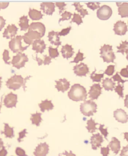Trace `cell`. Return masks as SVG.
<instances>
[{"label": "cell", "instance_id": "19", "mask_svg": "<svg viewBox=\"0 0 128 156\" xmlns=\"http://www.w3.org/2000/svg\"><path fill=\"white\" fill-rule=\"evenodd\" d=\"M32 45V50L35 51L36 52L37 54L38 53H40L41 54H42L46 48V45L44 41L41 39L34 41Z\"/></svg>", "mask_w": 128, "mask_h": 156}, {"label": "cell", "instance_id": "56", "mask_svg": "<svg viewBox=\"0 0 128 156\" xmlns=\"http://www.w3.org/2000/svg\"><path fill=\"white\" fill-rule=\"evenodd\" d=\"M36 61L38 62V65L39 66L42 65L43 64V59L40 58L38 57L37 55L36 57Z\"/></svg>", "mask_w": 128, "mask_h": 156}, {"label": "cell", "instance_id": "62", "mask_svg": "<svg viewBox=\"0 0 128 156\" xmlns=\"http://www.w3.org/2000/svg\"><path fill=\"white\" fill-rule=\"evenodd\" d=\"M126 58H127V60L128 61V52L127 54V56H126Z\"/></svg>", "mask_w": 128, "mask_h": 156}, {"label": "cell", "instance_id": "4", "mask_svg": "<svg viewBox=\"0 0 128 156\" xmlns=\"http://www.w3.org/2000/svg\"><path fill=\"white\" fill-rule=\"evenodd\" d=\"M100 57L103 58L104 62L106 63H114L116 58L114 52H113L112 46L105 44L100 49Z\"/></svg>", "mask_w": 128, "mask_h": 156}, {"label": "cell", "instance_id": "20", "mask_svg": "<svg viewBox=\"0 0 128 156\" xmlns=\"http://www.w3.org/2000/svg\"><path fill=\"white\" fill-rule=\"evenodd\" d=\"M48 40L51 44L57 46V47L61 45L62 42L60 41V37L58 32H55L54 31H51L48 34Z\"/></svg>", "mask_w": 128, "mask_h": 156}, {"label": "cell", "instance_id": "13", "mask_svg": "<svg viewBox=\"0 0 128 156\" xmlns=\"http://www.w3.org/2000/svg\"><path fill=\"white\" fill-rule=\"evenodd\" d=\"M102 88L99 84H94L91 86L90 90L88 92V94L89 95V98L93 100L98 99L99 97L102 94Z\"/></svg>", "mask_w": 128, "mask_h": 156}, {"label": "cell", "instance_id": "50", "mask_svg": "<svg viewBox=\"0 0 128 156\" xmlns=\"http://www.w3.org/2000/svg\"><path fill=\"white\" fill-rule=\"evenodd\" d=\"M43 58L44 59L43 60V64L44 65H48L50 64L51 63L52 58L49 56H48L47 55H44Z\"/></svg>", "mask_w": 128, "mask_h": 156}, {"label": "cell", "instance_id": "14", "mask_svg": "<svg viewBox=\"0 0 128 156\" xmlns=\"http://www.w3.org/2000/svg\"><path fill=\"white\" fill-rule=\"evenodd\" d=\"M114 117L117 121L125 124L128 121V115L124 110L122 109H117L114 112Z\"/></svg>", "mask_w": 128, "mask_h": 156}, {"label": "cell", "instance_id": "26", "mask_svg": "<svg viewBox=\"0 0 128 156\" xmlns=\"http://www.w3.org/2000/svg\"><path fill=\"white\" fill-rule=\"evenodd\" d=\"M29 20L28 19L27 16H23L20 18L19 25L21 28V31H26L29 29Z\"/></svg>", "mask_w": 128, "mask_h": 156}, {"label": "cell", "instance_id": "24", "mask_svg": "<svg viewBox=\"0 0 128 156\" xmlns=\"http://www.w3.org/2000/svg\"><path fill=\"white\" fill-rule=\"evenodd\" d=\"M39 106L40 108L41 111L45 112V111L52 110L54 109V105L52 103L51 100H48L46 99L45 100L42 101L41 103L39 104Z\"/></svg>", "mask_w": 128, "mask_h": 156}, {"label": "cell", "instance_id": "58", "mask_svg": "<svg viewBox=\"0 0 128 156\" xmlns=\"http://www.w3.org/2000/svg\"><path fill=\"white\" fill-rule=\"evenodd\" d=\"M124 139L126 140L128 142V132L124 133Z\"/></svg>", "mask_w": 128, "mask_h": 156}, {"label": "cell", "instance_id": "43", "mask_svg": "<svg viewBox=\"0 0 128 156\" xmlns=\"http://www.w3.org/2000/svg\"><path fill=\"white\" fill-rule=\"evenodd\" d=\"M104 125H100V127H99L98 129L100 131L102 135H104L105 138L108 141V140L107 139V136L108 135V134H109V133L108 132L107 128H104Z\"/></svg>", "mask_w": 128, "mask_h": 156}, {"label": "cell", "instance_id": "12", "mask_svg": "<svg viewBox=\"0 0 128 156\" xmlns=\"http://www.w3.org/2000/svg\"><path fill=\"white\" fill-rule=\"evenodd\" d=\"M49 152V145L45 142L39 144L35 149L33 154L35 156H46Z\"/></svg>", "mask_w": 128, "mask_h": 156}, {"label": "cell", "instance_id": "34", "mask_svg": "<svg viewBox=\"0 0 128 156\" xmlns=\"http://www.w3.org/2000/svg\"><path fill=\"white\" fill-rule=\"evenodd\" d=\"M49 53L50 57L51 58H56L59 56V53L58 50V47L56 48H53L51 46L49 47Z\"/></svg>", "mask_w": 128, "mask_h": 156}, {"label": "cell", "instance_id": "63", "mask_svg": "<svg viewBox=\"0 0 128 156\" xmlns=\"http://www.w3.org/2000/svg\"></svg>", "mask_w": 128, "mask_h": 156}, {"label": "cell", "instance_id": "41", "mask_svg": "<svg viewBox=\"0 0 128 156\" xmlns=\"http://www.w3.org/2000/svg\"><path fill=\"white\" fill-rule=\"evenodd\" d=\"M115 66L114 65H109L107 67V68L104 72V74H106L107 75L112 76L115 72Z\"/></svg>", "mask_w": 128, "mask_h": 156}, {"label": "cell", "instance_id": "5", "mask_svg": "<svg viewBox=\"0 0 128 156\" xmlns=\"http://www.w3.org/2000/svg\"><path fill=\"white\" fill-rule=\"evenodd\" d=\"M97 105L93 101H85L80 105V111L85 116H93L94 113L97 112Z\"/></svg>", "mask_w": 128, "mask_h": 156}, {"label": "cell", "instance_id": "60", "mask_svg": "<svg viewBox=\"0 0 128 156\" xmlns=\"http://www.w3.org/2000/svg\"><path fill=\"white\" fill-rule=\"evenodd\" d=\"M2 77L0 76V89H1V88L2 83Z\"/></svg>", "mask_w": 128, "mask_h": 156}, {"label": "cell", "instance_id": "11", "mask_svg": "<svg viewBox=\"0 0 128 156\" xmlns=\"http://www.w3.org/2000/svg\"><path fill=\"white\" fill-rule=\"evenodd\" d=\"M74 73L79 77L86 76L89 72V68L86 64L81 63L80 64L76 65L73 68Z\"/></svg>", "mask_w": 128, "mask_h": 156}, {"label": "cell", "instance_id": "25", "mask_svg": "<svg viewBox=\"0 0 128 156\" xmlns=\"http://www.w3.org/2000/svg\"><path fill=\"white\" fill-rule=\"evenodd\" d=\"M29 16L31 19L33 21H37L43 18L44 15L41 13V12L35 9H29Z\"/></svg>", "mask_w": 128, "mask_h": 156}, {"label": "cell", "instance_id": "39", "mask_svg": "<svg viewBox=\"0 0 128 156\" xmlns=\"http://www.w3.org/2000/svg\"><path fill=\"white\" fill-rule=\"evenodd\" d=\"M87 6L88 8L90 9L93 11L97 9L98 8H100V3L98 2H89V3H86Z\"/></svg>", "mask_w": 128, "mask_h": 156}, {"label": "cell", "instance_id": "51", "mask_svg": "<svg viewBox=\"0 0 128 156\" xmlns=\"http://www.w3.org/2000/svg\"><path fill=\"white\" fill-rule=\"evenodd\" d=\"M120 156H128V146L123 147L120 154Z\"/></svg>", "mask_w": 128, "mask_h": 156}, {"label": "cell", "instance_id": "21", "mask_svg": "<svg viewBox=\"0 0 128 156\" xmlns=\"http://www.w3.org/2000/svg\"><path fill=\"white\" fill-rule=\"evenodd\" d=\"M73 50L74 48H73L72 46L69 44H66L65 46H62L61 52L63 58L68 60L69 58L72 57L73 56L75 53Z\"/></svg>", "mask_w": 128, "mask_h": 156}, {"label": "cell", "instance_id": "47", "mask_svg": "<svg viewBox=\"0 0 128 156\" xmlns=\"http://www.w3.org/2000/svg\"><path fill=\"white\" fill-rule=\"evenodd\" d=\"M110 152V148L109 146L107 147H102L101 148V154L103 156H108Z\"/></svg>", "mask_w": 128, "mask_h": 156}, {"label": "cell", "instance_id": "31", "mask_svg": "<svg viewBox=\"0 0 128 156\" xmlns=\"http://www.w3.org/2000/svg\"><path fill=\"white\" fill-rule=\"evenodd\" d=\"M117 53H121L123 55H124L125 53L127 54L128 52V42L127 41H122L121 43L120 44V46H117Z\"/></svg>", "mask_w": 128, "mask_h": 156}, {"label": "cell", "instance_id": "42", "mask_svg": "<svg viewBox=\"0 0 128 156\" xmlns=\"http://www.w3.org/2000/svg\"><path fill=\"white\" fill-rule=\"evenodd\" d=\"M114 81H117L118 82V84H120V83H122V84H124L125 83L128 82V80H124L122 79L121 77L119 75L118 73L117 72L116 74L115 75L112 77Z\"/></svg>", "mask_w": 128, "mask_h": 156}, {"label": "cell", "instance_id": "57", "mask_svg": "<svg viewBox=\"0 0 128 156\" xmlns=\"http://www.w3.org/2000/svg\"><path fill=\"white\" fill-rule=\"evenodd\" d=\"M124 104L125 107L128 108V94L126 96V98L124 100Z\"/></svg>", "mask_w": 128, "mask_h": 156}, {"label": "cell", "instance_id": "30", "mask_svg": "<svg viewBox=\"0 0 128 156\" xmlns=\"http://www.w3.org/2000/svg\"><path fill=\"white\" fill-rule=\"evenodd\" d=\"M87 126H86V129L88 130V132L91 133H93L95 132L96 130L98 129L96 128V126L98 125V123H95V121L93 119H91L90 120H88L87 122Z\"/></svg>", "mask_w": 128, "mask_h": 156}, {"label": "cell", "instance_id": "45", "mask_svg": "<svg viewBox=\"0 0 128 156\" xmlns=\"http://www.w3.org/2000/svg\"><path fill=\"white\" fill-rule=\"evenodd\" d=\"M55 5L57 7H58L59 9V14H61L62 13V12L65 10V7L67 6V4L65 3H61V2H57L55 3Z\"/></svg>", "mask_w": 128, "mask_h": 156}, {"label": "cell", "instance_id": "37", "mask_svg": "<svg viewBox=\"0 0 128 156\" xmlns=\"http://www.w3.org/2000/svg\"><path fill=\"white\" fill-rule=\"evenodd\" d=\"M124 84L122 85L121 84H118L117 86L115 88V91L120 96V98H124V94H123V90H124Z\"/></svg>", "mask_w": 128, "mask_h": 156}, {"label": "cell", "instance_id": "38", "mask_svg": "<svg viewBox=\"0 0 128 156\" xmlns=\"http://www.w3.org/2000/svg\"><path fill=\"white\" fill-rule=\"evenodd\" d=\"M73 15L72 13H70L69 12L65 11L62 14V18L59 19V23L60 24V23L61 21H65V20H69L71 19V16Z\"/></svg>", "mask_w": 128, "mask_h": 156}, {"label": "cell", "instance_id": "3", "mask_svg": "<svg viewBox=\"0 0 128 156\" xmlns=\"http://www.w3.org/2000/svg\"><path fill=\"white\" fill-rule=\"evenodd\" d=\"M31 77L32 76H30L24 79L21 75H15L8 80L6 85L7 88L9 89L13 90L14 91L19 89L21 87H23L24 91H25V88H27L26 83L27 80Z\"/></svg>", "mask_w": 128, "mask_h": 156}, {"label": "cell", "instance_id": "48", "mask_svg": "<svg viewBox=\"0 0 128 156\" xmlns=\"http://www.w3.org/2000/svg\"><path fill=\"white\" fill-rule=\"evenodd\" d=\"M27 133H28V132H27V129H24V130H23L22 132L19 133V138H18V141L20 143L22 142L23 138L26 137V134H27Z\"/></svg>", "mask_w": 128, "mask_h": 156}, {"label": "cell", "instance_id": "55", "mask_svg": "<svg viewBox=\"0 0 128 156\" xmlns=\"http://www.w3.org/2000/svg\"><path fill=\"white\" fill-rule=\"evenodd\" d=\"M8 154L7 150L4 147H2V149L0 151V156H6Z\"/></svg>", "mask_w": 128, "mask_h": 156}, {"label": "cell", "instance_id": "29", "mask_svg": "<svg viewBox=\"0 0 128 156\" xmlns=\"http://www.w3.org/2000/svg\"><path fill=\"white\" fill-rule=\"evenodd\" d=\"M5 124L4 131H2L1 134H4L6 138H12L15 136L14 135V128L10 127L8 124L5 123Z\"/></svg>", "mask_w": 128, "mask_h": 156}, {"label": "cell", "instance_id": "28", "mask_svg": "<svg viewBox=\"0 0 128 156\" xmlns=\"http://www.w3.org/2000/svg\"><path fill=\"white\" fill-rule=\"evenodd\" d=\"M41 116H42V114L40 113H36L31 114L30 120L32 121V124L35 125L37 127H39L43 120L41 118Z\"/></svg>", "mask_w": 128, "mask_h": 156}, {"label": "cell", "instance_id": "22", "mask_svg": "<svg viewBox=\"0 0 128 156\" xmlns=\"http://www.w3.org/2000/svg\"><path fill=\"white\" fill-rule=\"evenodd\" d=\"M109 148H111V150L114 152L116 155H117L119 152H120L121 149V143L119 140L116 137H113L112 141L109 143Z\"/></svg>", "mask_w": 128, "mask_h": 156}, {"label": "cell", "instance_id": "61", "mask_svg": "<svg viewBox=\"0 0 128 156\" xmlns=\"http://www.w3.org/2000/svg\"><path fill=\"white\" fill-rule=\"evenodd\" d=\"M2 108V104L1 102H0V113H1V109Z\"/></svg>", "mask_w": 128, "mask_h": 156}, {"label": "cell", "instance_id": "17", "mask_svg": "<svg viewBox=\"0 0 128 156\" xmlns=\"http://www.w3.org/2000/svg\"><path fill=\"white\" fill-rule=\"evenodd\" d=\"M56 85L55 88L58 90V92L64 93L66 91H68L70 88V83L65 78L61 79L58 81H55Z\"/></svg>", "mask_w": 128, "mask_h": 156}, {"label": "cell", "instance_id": "1", "mask_svg": "<svg viewBox=\"0 0 128 156\" xmlns=\"http://www.w3.org/2000/svg\"><path fill=\"white\" fill-rule=\"evenodd\" d=\"M46 32V27L44 24L41 22H33L28 29V32L22 36L24 41L27 44L31 45L34 40H40L44 36Z\"/></svg>", "mask_w": 128, "mask_h": 156}, {"label": "cell", "instance_id": "52", "mask_svg": "<svg viewBox=\"0 0 128 156\" xmlns=\"http://www.w3.org/2000/svg\"><path fill=\"white\" fill-rule=\"evenodd\" d=\"M6 20L3 18L2 16H0V31H2V30L3 29V28L6 25Z\"/></svg>", "mask_w": 128, "mask_h": 156}, {"label": "cell", "instance_id": "54", "mask_svg": "<svg viewBox=\"0 0 128 156\" xmlns=\"http://www.w3.org/2000/svg\"><path fill=\"white\" fill-rule=\"evenodd\" d=\"M9 5V3L8 2H3L0 3V10L1 9H5L8 7Z\"/></svg>", "mask_w": 128, "mask_h": 156}, {"label": "cell", "instance_id": "6", "mask_svg": "<svg viewBox=\"0 0 128 156\" xmlns=\"http://www.w3.org/2000/svg\"><path fill=\"white\" fill-rule=\"evenodd\" d=\"M22 36H17L11 39L9 43V47L10 50L14 53H22L24 51L26 50L29 47V45L23 47L22 45Z\"/></svg>", "mask_w": 128, "mask_h": 156}, {"label": "cell", "instance_id": "36", "mask_svg": "<svg viewBox=\"0 0 128 156\" xmlns=\"http://www.w3.org/2000/svg\"><path fill=\"white\" fill-rule=\"evenodd\" d=\"M85 58V57H84L83 53H81L80 50H79L76 56V57L74 58V60L73 61H71L70 63H75L76 64H78L80 61H83Z\"/></svg>", "mask_w": 128, "mask_h": 156}, {"label": "cell", "instance_id": "64", "mask_svg": "<svg viewBox=\"0 0 128 156\" xmlns=\"http://www.w3.org/2000/svg\"></svg>", "mask_w": 128, "mask_h": 156}, {"label": "cell", "instance_id": "2", "mask_svg": "<svg viewBox=\"0 0 128 156\" xmlns=\"http://www.w3.org/2000/svg\"><path fill=\"white\" fill-rule=\"evenodd\" d=\"M68 96L71 100L79 102L86 100L87 93L84 87L79 84H75L71 87Z\"/></svg>", "mask_w": 128, "mask_h": 156}, {"label": "cell", "instance_id": "44", "mask_svg": "<svg viewBox=\"0 0 128 156\" xmlns=\"http://www.w3.org/2000/svg\"><path fill=\"white\" fill-rule=\"evenodd\" d=\"M15 153L18 156H28L26 154L25 151L24 150L20 147H17L16 149Z\"/></svg>", "mask_w": 128, "mask_h": 156}, {"label": "cell", "instance_id": "15", "mask_svg": "<svg viewBox=\"0 0 128 156\" xmlns=\"http://www.w3.org/2000/svg\"><path fill=\"white\" fill-rule=\"evenodd\" d=\"M90 143L92 145V149L97 150L98 148L101 146L102 143L103 142V138L100 133L93 134L91 137Z\"/></svg>", "mask_w": 128, "mask_h": 156}, {"label": "cell", "instance_id": "35", "mask_svg": "<svg viewBox=\"0 0 128 156\" xmlns=\"http://www.w3.org/2000/svg\"><path fill=\"white\" fill-rule=\"evenodd\" d=\"M72 22L77 23L78 25H80L81 23H83V22L81 15H80L79 14L74 13V15H73V18L72 19V21L70 23H72Z\"/></svg>", "mask_w": 128, "mask_h": 156}, {"label": "cell", "instance_id": "33", "mask_svg": "<svg viewBox=\"0 0 128 156\" xmlns=\"http://www.w3.org/2000/svg\"><path fill=\"white\" fill-rule=\"evenodd\" d=\"M96 69L95 68V71L93 72L91 74L90 78L93 80V82H100L101 79L104 77V74H96Z\"/></svg>", "mask_w": 128, "mask_h": 156}, {"label": "cell", "instance_id": "27", "mask_svg": "<svg viewBox=\"0 0 128 156\" xmlns=\"http://www.w3.org/2000/svg\"><path fill=\"white\" fill-rule=\"evenodd\" d=\"M116 83L111 79L107 78L103 81V87L106 91H113L115 87Z\"/></svg>", "mask_w": 128, "mask_h": 156}, {"label": "cell", "instance_id": "40", "mask_svg": "<svg viewBox=\"0 0 128 156\" xmlns=\"http://www.w3.org/2000/svg\"><path fill=\"white\" fill-rule=\"evenodd\" d=\"M3 59L5 63L6 64L10 65L11 63V62H9L10 57L9 56V51L7 50H5L3 54Z\"/></svg>", "mask_w": 128, "mask_h": 156}, {"label": "cell", "instance_id": "9", "mask_svg": "<svg viewBox=\"0 0 128 156\" xmlns=\"http://www.w3.org/2000/svg\"><path fill=\"white\" fill-rule=\"evenodd\" d=\"M18 103V95L11 92L5 97L4 99V105L8 108L16 107Z\"/></svg>", "mask_w": 128, "mask_h": 156}, {"label": "cell", "instance_id": "8", "mask_svg": "<svg viewBox=\"0 0 128 156\" xmlns=\"http://www.w3.org/2000/svg\"><path fill=\"white\" fill-rule=\"evenodd\" d=\"M112 10L111 8L107 5H103L97 10V16L101 20H107L112 15Z\"/></svg>", "mask_w": 128, "mask_h": 156}, {"label": "cell", "instance_id": "16", "mask_svg": "<svg viewBox=\"0 0 128 156\" xmlns=\"http://www.w3.org/2000/svg\"><path fill=\"white\" fill-rule=\"evenodd\" d=\"M18 30V28L16 26L15 24L8 25L3 33V37L7 39H11L15 36Z\"/></svg>", "mask_w": 128, "mask_h": 156}, {"label": "cell", "instance_id": "32", "mask_svg": "<svg viewBox=\"0 0 128 156\" xmlns=\"http://www.w3.org/2000/svg\"><path fill=\"white\" fill-rule=\"evenodd\" d=\"M72 6H74L75 7V10L80 13L81 16H82L83 18H84L85 16L89 14L87 10L84 9L83 6H82L80 4V3H78V2H75L73 4H72Z\"/></svg>", "mask_w": 128, "mask_h": 156}, {"label": "cell", "instance_id": "46", "mask_svg": "<svg viewBox=\"0 0 128 156\" xmlns=\"http://www.w3.org/2000/svg\"><path fill=\"white\" fill-rule=\"evenodd\" d=\"M71 29H72V27L71 26L69 27L66 28V29H64L61 32L59 33V35L60 36H65L68 35Z\"/></svg>", "mask_w": 128, "mask_h": 156}, {"label": "cell", "instance_id": "59", "mask_svg": "<svg viewBox=\"0 0 128 156\" xmlns=\"http://www.w3.org/2000/svg\"><path fill=\"white\" fill-rule=\"evenodd\" d=\"M4 147V142L1 138H0V148H2Z\"/></svg>", "mask_w": 128, "mask_h": 156}, {"label": "cell", "instance_id": "18", "mask_svg": "<svg viewBox=\"0 0 128 156\" xmlns=\"http://www.w3.org/2000/svg\"><path fill=\"white\" fill-rule=\"evenodd\" d=\"M40 9L48 15H52L55 11V4L52 2H43L41 4Z\"/></svg>", "mask_w": 128, "mask_h": 156}, {"label": "cell", "instance_id": "23", "mask_svg": "<svg viewBox=\"0 0 128 156\" xmlns=\"http://www.w3.org/2000/svg\"><path fill=\"white\" fill-rule=\"evenodd\" d=\"M118 7L119 15L122 18L128 17V3H116Z\"/></svg>", "mask_w": 128, "mask_h": 156}, {"label": "cell", "instance_id": "53", "mask_svg": "<svg viewBox=\"0 0 128 156\" xmlns=\"http://www.w3.org/2000/svg\"><path fill=\"white\" fill-rule=\"evenodd\" d=\"M59 156H76V155L73 153V152L71 151L70 152H68L67 151H65L62 153L59 154Z\"/></svg>", "mask_w": 128, "mask_h": 156}, {"label": "cell", "instance_id": "49", "mask_svg": "<svg viewBox=\"0 0 128 156\" xmlns=\"http://www.w3.org/2000/svg\"><path fill=\"white\" fill-rule=\"evenodd\" d=\"M119 73L122 77L128 78V65L126 68L122 69Z\"/></svg>", "mask_w": 128, "mask_h": 156}, {"label": "cell", "instance_id": "10", "mask_svg": "<svg viewBox=\"0 0 128 156\" xmlns=\"http://www.w3.org/2000/svg\"><path fill=\"white\" fill-rule=\"evenodd\" d=\"M116 35L123 36L125 35L128 31L127 26L124 21H117L114 26V29Z\"/></svg>", "mask_w": 128, "mask_h": 156}, {"label": "cell", "instance_id": "7", "mask_svg": "<svg viewBox=\"0 0 128 156\" xmlns=\"http://www.w3.org/2000/svg\"><path fill=\"white\" fill-rule=\"evenodd\" d=\"M28 61L29 58L27 55L24 53H19L16 56H13L11 64L16 68L20 69L25 67V63Z\"/></svg>", "mask_w": 128, "mask_h": 156}]
</instances>
